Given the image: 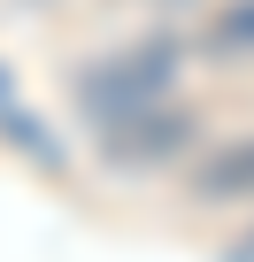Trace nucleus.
<instances>
[{
	"label": "nucleus",
	"mask_w": 254,
	"mask_h": 262,
	"mask_svg": "<svg viewBox=\"0 0 254 262\" xmlns=\"http://www.w3.org/2000/svg\"><path fill=\"white\" fill-rule=\"evenodd\" d=\"M170 47H147V54H131V62H108V70H93L85 77V108L93 116H108V123H123V116H139L162 85H170Z\"/></svg>",
	"instance_id": "f257e3e1"
},
{
	"label": "nucleus",
	"mask_w": 254,
	"mask_h": 262,
	"mask_svg": "<svg viewBox=\"0 0 254 262\" xmlns=\"http://www.w3.org/2000/svg\"><path fill=\"white\" fill-rule=\"evenodd\" d=\"M185 131H193V123H177V116H147V108H139V116L116 123L108 155H116V162H154V155H170V147L185 139Z\"/></svg>",
	"instance_id": "f03ea898"
},
{
	"label": "nucleus",
	"mask_w": 254,
	"mask_h": 262,
	"mask_svg": "<svg viewBox=\"0 0 254 262\" xmlns=\"http://www.w3.org/2000/svg\"><path fill=\"white\" fill-rule=\"evenodd\" d=\"M193 193H200V201H239V193H254V139L208 155V162L193 170Z\"/></svg>",
	"instance_id": "7ed1b4c3"
},
{
	"label": "nucleus",
	"mask_w": 254,
	"mask_h": 262,
	"mask_svg": "<svg viewBox=\"0 0 254 262\" xmlns=\"http://www.w3.org/2000/svg\"><path fill=\"white\" fill-rule=\"evenodd\" d=\"M216 54H254V0L216 24Z\"/></svg>",
	"instance_id": "20e7f679"
}]
</instances>
